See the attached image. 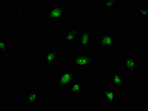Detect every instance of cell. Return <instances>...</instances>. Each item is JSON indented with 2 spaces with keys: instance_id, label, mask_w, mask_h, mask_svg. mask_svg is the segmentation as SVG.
I'll use <instances>...</instances> for the list:
<instances>
[{
  "instance_id": "3",
  "label": "cell",
  "mask_w": 148,
  "mask_h": 111,
  "mask_svg": "<svg viewBox=\"0 0 148 111\" xmlns=\"http://www.w3.org/2000/svg\"><path fill=\"white\" fill-rule=\"evenodd\" d=\"M66 11L65 7L61 6H54L51 8L47 15V21L48 23L53 19H59L64 17V13Z\"/></svg>"
},
{
  "instance_id": "1",
  "label": "cell",
  "mask_w": 148,
  "mask_h": 111,
  "mask_svg": "<svg viewBox=\"0 0 148 111\" xmlns=\"http://www.w3.org/2000/svg\"><path fill=\"white\" fill-rule=\"evenodd\" d=\"M71 64L85 68L95 62L93 56L90 53H82L76 56H71Z\"/></svg>"
},
{
  "instance_id": "7",
  "label": "cell",
  "mask_w": 148,
  "mask_h": 111,
  "mask_svg": "<svg viewBox=\"0 0 148 111\" xmlns=\"http://www.w3.org/2000/svg\"><path fill=\"white\" fill-rule=\"evenodd\" d=\"M102 35L99 42L101 47H114L113 37L102 33Z\"/></svg>"
},
{
  "instance_id": "13",
  "label": "cell",
  "mask_w": 148,
  "mask_h": 111,
  "mask_svg": "<svg viewBox=\"0 0 148 111\" xmlns=\"http://www.w3.org/2000/svg\"><path fill=\"white\" fill-rule=\"evenodd\" d=\"M104 7L107 9H115L116 7V1L106 0L105 1Z\"/></svg>"
},
{
  "instance_id": "11",
  "label": "cell",
  "mask_w": 148,
  "mask_h": 111,
  "mask_svg": "<svg viewBox=\"0 0 148 111\" xmlns=\"http://www.w3.org/2000/svg\"><path fill=\"white\" fill-rule=\"evenodd\" d=\"M28 104H37L39 100V93L37 91H33L29 92L27 97Z\"/></svg>"
},
{
  "instance_id": "12",
  "label": "cell",
  "mask_w": 148,
  "mask_h": 111,
  "mask_svg": "<svg viewBox=\"0 0 148 111\" xmlns=\"http://www.w3.org/2000/svg\"><path fill=\"white\" fill-rule=\"evenodd\" d=\"M71 86V88L69 89V92L76 94L79 93H81V83H73Z\"/></svg>"
},
{
  "instance_id": "15",
  "label": "cell",
  "mask_w": 148,
  "mask_h": 111,
  "mask_svg": "<svg viewBox=\"0 0 148 111\" xmlns=\"http://www.w3.org/2000/svg\"><path fill=\"white\" fill-rule=\"evenodd\" d=\"M139 15H143L144 18H147L148 16L147 9L140 8L139 9Z\"/></svg>"
},
{
  "instance_id": "14",
  "label": "cell",
  "mask_w": 148,
  "mask_h": 111,
  "mask_svg": "<svg viewBox=\"0 0 148 111\" xmlns=\"http://www.w3.org/2000/svg\"><path fill=\"white\" fill-rule=\"evenodd\" d=\"M0 52L3 53H7V48L6 47V42L3 41L0 42Z\"/></svg>"
},
{
  "instance_id": "2",
  "label": "cell",
  "mask_w": 148,
  "mask_h": 111,
  "mask_svg": "<svg viewBox=\"0 0 148 111\" xmlns=\"http://www.w3.org/2000/svg\"><path fill=\"white\" fill-rule=\"evenodd\" d=\"M75 71H64L60 74L59 79L57 83L58 89H67L71 86L75 80Z\"/></svg>"
},
{
  "instance_id": "8",
  "label": "cell",
  "mask_w": 148,
  "mask_h": 111,
  "mask_svg": "<svg viewBox=\"0 0 148 111\" xmlns=\"http://www.w3.org/2000/svg\"><path fill=\"white\" fill-rule=\"evenodd\" d=\"M113 79L110 82H108V86H123V81L122 75L119 72L116 70H113Z\"/></svg>"
},
{
  "instance_id": "5",
  "label": "cell",
  "mask_w": 148,
  "mask_h": 111,
  "mask_svg": "<svg viewBox=\"0 0 148 111\" xmlns=\"http://www.w3.org/2000/svg\"><path fill=\"white\" fill-rule=\"evenodd\" d=\"M137 57L132 56L128 57L125 61L124 64L126 68L130 74H135L137 69Z\"/></svg>"
},
{
  "instance_id": "9",
  "label": "cell",
  "mask_w": 148,
  "mask_h": 111,
  "mask_svg": "<svg viewBox=\"0 0 148 111\" xmlns=\"http://www.w3.org/2000/svg\"><path fill=\"white\" fill-rule=\"evenodd\" d=\"M80 33V32L77 30L73 29L68 30L64 36L65 41L66 42H75L77 37L78 35Z\"/></svg>"
},
{
  "instance_id": "4",
  "label": "cell",
  "mask_w": 148,
  "mask_h": 111,
  "mask_svg": "<svg viewBox=\"0 0 148 111\" xmlns=\"http://www.w3.org/2000/svg\"><path fill=\"white\" fill-rule=\"evenodd\" d=\"M80 36L79 45L80 47L82 48L83 51H86V48L89 44L92 38L90 31L89 30L84 29L83 27L82 30L80 32Z\"/></svg>"
},
{
  "instance_id": "6",
  "label": "cell",
  "mask_w": 148,
  "mask_h": 111,
  "mask_svg": "<svg viewBox=\"0 0 148 111\" xmlns=\"http://www.w3.org/2000/svg\"><path fill=\"white\" fill-rule=\"evenodd\" d=\"M59 56V51L58 50H52L50 52L47 53L46 56L45 57V59L46 60L45 68H50L52 64L55 62L56 59H58Z\"/></svg>"
},
{
  "instance_id": "10",
  "label": "cell",
  "mask_w": 148,
  "mask_h": 111,
  "mask_svg": "<svg viewBox=\"0 0 148 111\" xmlns=\"http://www.w3.org/2000/svg\"><path fill=\"white\" fill-rule=\"evenodd\" d=\"M103 95L108 104H113L116 97V93L111 91L110 89H103Z\"/></svg>"
}]
</instances>
